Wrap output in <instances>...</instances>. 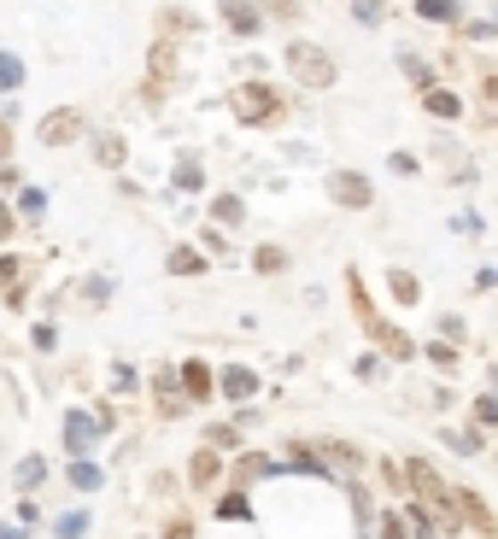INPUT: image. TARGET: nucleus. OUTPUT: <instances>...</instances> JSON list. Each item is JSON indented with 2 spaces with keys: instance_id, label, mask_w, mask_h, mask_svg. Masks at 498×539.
<instances>
[{
  "instance_id": "nucleus-35",
  "label": "nucleus",
  "mask_w": 498,
  "mask_h": 539,
  "mask_svg": "<svg viewBox=\"0 0 498 539\" xmlns=\"http://www.w3.org/2000/svg\"><path fill=\"white\" fill-rule=\"evenodd\" d=\"M405 71H411V83H416V88H428V83H434V71H428L422 59H405Z\"/></svg>"
},
{
  "instance_id": "nucleus-22",
  "label": "nucleus",
  "mask_w": 498,
  "mask_h": 539,
  "mask_svg": "<svg viewBox=\"0 0 498 539\" xmlns=\"http://www.w3.org/2000/svg\"><path fill=\"white\" fill-rule=\"evenodd\" d=\"M53 534H59V539H83V534H88V511L59 516V522H53Z\"/></svg>"
},
{
  "instance_id": "nucleus-31",
  "label": "nucleus",
  "mask_w": 498,
  "mask_h": 539,
  "mask_svg": "<svg viewBox=\"0 0 498 539\" xmlns=\"http://www.w3.org/2000/svg\"><path fill=\"white\" fill-rule=\"evenodd\" d=\"M416 352H428V358H434V364H440V369H452V364H457V352H452V346H446V341H434V346H416Z\"/></svg>"
},
{
  "instance_id": "nucleus-33",
  "label": "nucleus",
  "mask_w": 498,
  "mask_h": 539,
  "mask_svg": "<svg viewBox=\"0 0 498 539\" xmlns=\"http://www.w3.org/2000/svg\"><path fill=\"white\" fill-rule=\"evenodd\" d=\"M382 539H405V516H398V511L382 516Z\"/></svg>"
},
{
  "instance_id": "nucleus-13",
  "label": "nucleus",
  "mask_w": 498,
  "mask_h": 539,
  "mask_svg": "<svg viewBox=\"0 0 498 539\" xmlns=\"http://www.w3.org/2000/svg\"><path fill=\"white\" fill-rule=\"evenodd\" d=\"M223 393H229V398H253V393H258V375H253V369H241V364L223 369Z\"/></svg>"
},
{
  "instance_id": "nucleus-10",
  "label": "nucleus",
  "mask_w": 498,
  "mask_h": 539,
  "mask_svg": "<svg viewBox=\"0 0 498 539\" xmlns=\"http://www.w3.org/2000/svg\"><path fill=\"white\" fill-rule=\"evenodd\" d=\"M94 434H100V416H83V411L65 416V440H71V457H83L88 446H94Z\"/></svg>"
},
{
  "instance_id": "nucleus-9",
  "label": "nucleus",
  "mask_w": 498,
  "mask_h": 539,
  "mask_svg": "<svg viewBox=\"0 0 498 539\" xmlns=\"http://www.w3.org/2000/svg\"><path fill=\"white\" fill-rule=\"evenodd\" d=\"M311 457H317V463H328V469H341V475H357V463H364V457H357L352 446H341V440H317Z\"/></svg>"
},
{
  "instance_id": "nucleus-32",
  "label": "nucleus",
  "mask_w": 498,
  "mask_h": 539,
  "mask_svg": "<svg viewBox=\"0 0 498 539\" xmlns=\"http://www.w3.org/2000/svg\"><path fill=\"white\" fill-rule=\"evenodd\" d=\"M165 539H194V522H188V516H171V522H165Z\"/></svg>"
},
{
  "instance_id": "nucleus-30",
  "label": "nucleus",
  "mask_w": 498,
  "mask_h": 539,
  "mask_svg": "<svg viewBox=\"0 0 498 539\" xmlns=\"http://www.w3.org/2000/svg\"><path fill=\"white\" fill-rule=\"evenodd\" d=\"M258 6H264V12H276L282 24H293V18H299V0H258Z\"/></svg>"
},
{
  "instance_id": "nucleus-19",
  "label": "nucleus",
  "mask_w": 498,
  "mask_h": 539,
  "mask_svg": "<svg viewBox=\"0 0 498 539\" xmlns=\"http://www.w3.org/2000/svg\"><path fill=\"white\" fill-rule=\"evenodd\" d=\"M171 270H176V276H199V270H205L199 246H176V253H171Z\"/></svg>"
},
{
  "instance_id": "nucleus-39",
  "label": "nucleus",
  "mask_w": 498,
  "mask_h": 539,
  "mask_svg": "<svg viewBox=\"0 0 498 539\" xmlns=\"http://www.w3.org/2000/svg\"><path fill=\"white\" fill-rule=\"evenodd\" d=\"M18 282V258H0V287H12Z\"/></svg>"
},
{
  "instance_id": "nucleus-17",
  "label": "nucleus",
  "mask_w": 498,
  "mask_h": 539,
  "mask_svg": "<svg viewBox=\"0 0 498 539\" xmlns=\"http://www.w3.org/2000/svg\"><path fill=\"white\" fill-rule=\"evenodd\" d=\"M387 287H393V299H398V305H416V299H422L416 276H405V270H393V276H387Z\"/></svg>"
},
{
  "instance_id": "nucleus-3",
  "label": "nucleus",
  "mask_w": 498,
  "mask_h": 539,
  "mask_svg": "<svg viewBox=\"0 0 498 539\" xmlns=\"http://www.w3.org/2000/svg\"><path fill=\"white\" fill-rule=\"evenodd\" d=\"M287 65H293V76L305 88H328V83H334V59H328L323 47H311V42H293V47H287Z\"/></svg>"
},
{
  "instance_id": "nucleus-36",
  "label": "nucleus",
  "mask_w": 498,
  "mask_h": 539,
  "mask_svg": "<svg viewBox=\"0 0 498 539\" xmlns=\"http://www.w3.org/2000/svg\"><path fill=\"white\" fill-rule=\"evenodd\" d=\"M6 117H12V112H0V165L12 158V124H6Z\"/></svg>"
},
{
  "instance_id": "nucleus-24",
  "label": "nucleus",
  "mask_w": 498,
  "mask_h": 539,
  "mask_svg": "<svg viewBox=\"0 0 498 539\" xmlns=\"http://www.w3.org/2000/svg\"><path fill=\"white\" fill-rule=\"evenodd\" d=\"M217 516H229V522H246V516H253V504H246L241 493H229L223 504H217Z\"/></svg>"
},
{
  "instance_id": "nucleus-4",
  "label": "nucleus",
  "mask_w": 498,
  "mask_h": 539,
  "mask_svg": "<svg viewBox=\"0 0 498 539\" xmlns=\"http://www.w3.org/2000/svg\"><path fill=\"white\" fill-rule=\"evenodd\" d=\"M36 135H42V147H71L76 135H83V112H76V106H59V112L42 117Z\"/></svg>"
},
{
  "instance_id": "nucleus-12",
  "label": "nucleus",
  "mask_w": 498,
  "mask_h": 539,
  "mask_svg": "<svg viewBox=\"0 0 498 539\" xmlns=\"http://www.w3.org/2000/svg\"><path fill=\"white\" fill-rule=\"evenodd\" d=\"M217 469H223V463H217V446H199V452H194V463H188V475H194V487L205 493V487L217 481Z\"/></svg>"
},
{
  "instance_id": "nucleus-20",
  "label": "nucleus",
  "mask_w": 498,
  "mask_h": 539,
  "mask_svg": "<svg viewBox=\"0 0 498 539\" xmlns=\"http://www.w3.org/2000/svg\"><path fill=\"white\" fill-rule=\"evenodd\" d=\"M270 457H241V469H235V487H253L258 481V475H270Z\"/></svg>"
},
{
  "instance_id": "nucleus-18",
  "label": "nucleus",
  "mask_w": 498,
  "mask_h": 539,
  "mask_svg": "<svg viewBox=\"0 0 498 539\" xmlns=\"http://www.w3.org/2000/svg\"><path fill=\"white\" fill-rule=\"evenodd\" d=\"M18 83H24V59H18V53H0V94H12Z\"/></svg>"
},
{
  "instance_id": "nucleus-28",
  "label": "nucleus",
  "mask_w": 498,
  "mask_h": 539,
  "mask_svg": "<svg viewBox=\"0 0 498 539\" xmlns=\"http://www.w3.org/2000/svg\"><path fill=\"white\" fill-rule=\"evenodd\" d=\"M212 212L223 217V223H241V217H246V205H241V199H235V194H223V199H217V205H212Z\"/></svg>"
},
{
  "instance_id": "nucleus-7",
  "label": "nucleus",
  "mask_w": 498,
  "mask_h": 539,
  "mask_svg": "<svg viewBox=\"0 0 498 539\" xmlns=\"http://www.w3.org/2000/svg\"><path fill=\"white\" fill-rule=\"evenodd\" d=\"M457 516H463V522H470L481 539H493V511H486V498H481V493L457 487Z\"/></svg>"
},
{
  "instance_id": "nucleus-26",
  "label": "nucleus",
  "mask_w": 498,
  "mask_h": 539,
  "mask_svg": "<svg viewBox=\"0 0 498 539\" xmlns=\"http://www.w3.org/2000/svg\"><path fill=\"white\" fill-rule=\"evenodd\" d=\"M42 475H47L42 457H24V463H18V487H42Z\"/></svg>"
},
{
  "instance_id": "nucleus-16",
  "label": "nucleus",
  "mask_w": 498,
  "mask_h": 539,
  "mask_svg": "<svg viewBox=\"0 0 498 539\" xmlns=\"http://www.w3.org/2000/svg\"><path fill=\"white\" fill-rule=\"evenodd\" d=\"M94 158L106 165V171H117V165H124V135H100V141H94Z\"/></svg>"
},
{
  "instance_id": "nucleus-11",
  "label": "nucleus",
  "mask_w": 498,
  "mask_h": 539,
  "mask_svg": "<svg viewBox=\"0 0 498 539\" xmlns=\"http://www.w3.org/2000/svg\"><path fill=\"white\" fill-rule=\"evenodd\" d=\"M422 106H428L434 117H463V100H457L452 88H434V83L422 88Z\"/></svg>"
},
{
  "instance_id": "nucleus-38",
  "label": "nucleus",
  "mask_w": 498,
  "mask_h": 539,
  "mask_svg": "<svg viewBox=\"0 0 498 539\" xmlns=\"http://www.w3.org/2000/svg\"><path fill=\"white\" fill-rule=\"evenodd\" d=\"M205 446H217V452H223V446H235V428H212V434H205Z\"/></svg>"
},
{
  "instance_id": "nucleus-29",
  "label": "nucleus",
  "mask_w": 498,
  "mask_h": 539,
  "mask_svg": "<svg viewBox=\"0 0 498 539\" xmlns=\"http://www.w3.org/2000/svg\"><path fill=\"white\" fill-rule=\"evenodd\" d=\"M422 18H457V0H416Z\"/></svg>"
},
{
  "instance_id": "nucleus-21",
  "label": "nucleus",
  "mask_w": 498,
  "mask_h": 539,
  "mask_svg": "<svg viewBox=\"0 0 498 539\" xmlns=\"http://www.w3.org/2000/svg\"><path fill=\"white\" fill-rule=\"evenodd\" d=\"M158 29H165V36H188V29H194V18H188L182 6H165V12H158Z\"/></svg>"
},
{
  "instance_id": "nucleus-27",
  "label": "nucleus",
  "mask_w": 498,
  "mask_h": 539,
  "mask_svg": "<svg viewBox=\"0 0 498 539\" xmlns=\"http://www.w3.org/2000/svg\"><path fill=\"white\" fill-rule=\"evenodd\" d=\"M253 264L264 270V276H276V270L287 264V253H282V246H258V258H253Z\"/></svg>"
},
{
  "instance_id": "nucleus-37",
  "label": "nucleus",
  "mask_w": 498,
  "mask_h": 539,
  "mask_svg": "<svg viewBox=\"0 0 498 539\" xmlns=\"http://www.w3.org/2000/svg\"><path fill=\"white\" fill-rule=\"evenodd\" d=\"M205 182V176H199V165H182V171H176V188H199Z\"/></svg>"
},
{
  "instance_id": "nucleus-8",
  "label": "nucleus",
  "mask_w": 498,
  "mask_h": 539,
  "mask_svg": "<svg viewBox=\"0 0 498 539\" xmlns=\"http://www.w3.org/2000/svg\"><path fill=\"white\" fill-rule=\"evenodd\" d=\"M223 24L235 29V36H258V29H264V18H258V0H223Z\"/></svg>"
},
{
  "instance_id": "nucleus-23",
  "label": "nucleus",
  "mask_w": 498,
  "mask_h": 539,
  "mask_svg": "<svg viewBox=\"0 0 498 539\" xmlns=\"http://www.w3.org/2000/svg\"><path fill=\"white\" fill-rule=\"evenodd\" d=\"M71 487H83V493H94V487H100V469L76 457V463H71Z\"/></svg>"
},
{
  "instance_id": "nucleus-1",
  "label": "nucleus",
  "mask_w": 498,
  "mask_h": 539,
  "mask_svg": "<svg viewBox=\"0 0 498 539\" xmlns=\"http://www.w3.org/2000/svg\"><path fill=\"white\" fill-rule=\"evenodd\" d=\"M398 475H405V487H416V504H422V516H434V527H446V534H457V527H463V516H457V487H446L434 463L411 457Z\"/></svg>"
},
{
  "instance_id": "nucleus-41",
  "label": "nucleus",
  "mask_w": 498,
  "mask_h": 539,
  "mask_svg": "<svg viewBox=\"0 0 498 539\" xmlns=\"http://www.w3.org/2000/svg\"><path fill=\"white\" fill-rule=\"evenodd\" d=\"M12 235V205H0V241Z\"/></svg>"
},
{
  "instance_id": "nucleus-14",
  "label": "nucleus",
  "mask_w": 498,
  "mask_h": 539,
  "mask_svg": "<svg viewBox=\"0 0 498 539\" xmlns=\"http://www.w3.org/2000/svg\"><path fill=\"white\" fill-rule=\"evenodd\" d=\"M182 387H188L194 398H212V369L199 364V358H194V364H182Z\"/></svg>"
},
{
  "instance_id": "nucleus-2",
  "label": "nucleus",
  "mask_w": 498,
  "mask_h": 539,
  "mask_svg": "<svg viewBox=\"0 0 498 539\" xmlns=\"http://www.w3.org/2000/svg\"><path fill=\"white\" fill-rule=\"evenodd\" d=\"M229 112L241 117V124L264 129V124L282 117V94H276L270 83H241V88H229Z\"/></svg>"
},
{
  "instance_id": "nucleus-5",
  "label": "nucleus",
  "mask_w": 498,
  "mask_h": 539,
  "mask_svg": "<svg viewBox=\"0 0 498 539\" xmlns=\"http://www.w3.org/2000/svg\"><path fill=\"white\" fill-rule=\"evenodd\" d=\"M364 328H370V341L382 346L387 358H398V364H411V358H416V341H411V334H405V328L382 323V317H364Z\"/></svg>"
},
{
  "instance_id": "nucleus-15",
  "label": "nucleus",
  "mask_w": 498,
  "mask_h": 539,
  "mask_svg": "<svg viewBox=\"0 0 498 539\" xmlns=\"http://www.w3.org/2000/svg\"><path fill=\"white\" fill-rule=\"evenodd\" d=\"M171 76H176V53H171L165 42H158V47H153V94H158L165 83H171Z\"/></svg>"
},
{
  "instance_id": "nucleus-40",
  "label": "nucleus",
  "mask_w": 498,
  "mask_h": 539,
  "mask_svg": "<svg viewBox=\"0 0 498 539\" xmlns=\"http://www.w3.org/2000/svg\"><path fill=\"white\" fill-rule=\"evenodd\" d=\"M352 12L357 18H375V12H382V0H352Z\"/></svg>"
},
{
  "instance_id": "nucleus-25",
  "label": "nucleus",
  "mask_w": 498,
  "mask_h": 539,
  "mask_svg": "<svg viewBox=\"0 0 498 539\" xmlns=\"http://www.w3.org/2000/svg\"><path fill=\"white\" fill-rule=\"evenodd\" d=\"M18 212H24V217H42L47 212V194H42V188H24V194H18Z\"/></svg>"
},
{
  "instance_id": "nucleus-34",
  "label": "nucleus",
  "mask_w": 498,
  "mask_h": 539,
  "mask_svg": "<svg viewBox=\"0 0 498 539\" xmlns=\"http://www.w3.org/2000/svg\"><path fill=\"white\" fill-rule=\"evenodd\" d=\"M158 411H165V416H182L188 398H176V387H171V393H158Z\"/></svg>"
},
{
  "instance_id": "nucleus-6",
  "label": "nucleus",
  "mask_w": 498,
  "mask_h": 539,
  "mask_svg": "<svg viewBox=\"0 0 498 539\" xmlns=\"http://www.w3.org/2000/svg\"><path fill=\"white\" fill-rule=\"evenodd\" d=\"M328 194H334V205L357 212V205H370V199H375V188L364 182L357 171H334V176H328Z\"/></svg>"
}]
</instances>
